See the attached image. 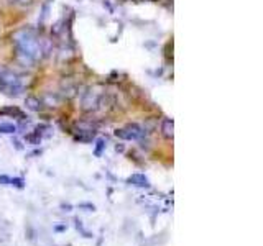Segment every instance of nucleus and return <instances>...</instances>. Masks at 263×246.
Here are the masks:
<instances>
[{
    "mask_svg": "<svg viewBox=\"0 0 263 246\" xmlns=\"http://www.w3.org/2000/svg\"><path fill=\"white\" fill-rule=\"evenodd\" d=\"M27 105H28V108H32V110H35V112L41 108L40 100H38V98H35V97H28L27 98Z\"/></svg>",
    "mask_w": 263,
    "mask_h": 246,
    "instance_id": "obj_5",
    "label": "nucleus"
},
{
    "mask_svg": "<svg viewBox=\"0 0 263 246\" xmlns=\"http://www.w3.org/2000/svg\"><path fill=\"white\" fill-rule=\"evenodd\" d=\"M23 179L22 177H15V179H10V185H15V187H18V189H23Z\"/></svg>",
    "mask_w": 263,
    "mask_h": 246,
    "instance_id": "obj_8",
    "label": "nucleus"
},
{
    "mask_svg": "<svg viewBox=\"0 0 263 246\" xmlns=\"http://www.w3.org/2000/svg\"><path fill=\"white\" fill-rule=\"evenodd\" d=\"M129 184L135 185V187H142V189H148L150 181L145 174H132L129 177Z\"/></svg>",
    "mask_w": 263,
    "mask_h": 246,
    "instance_id": "obj_3",
    "label": "nucleus"
},
{
    "mask_svg": "<svg viewBox=\"0 0 263 246\" xmlns=\"http://www.w3.org/2000/svg\"><path fill=\"white\" fill-rule=\"evenodd\" d=\"M162 135L166 138V140H173L174 136V122L171 118H164L162 123Z\"/></svg>",
    "mask_w": 263,
    "mask_h": 246,
    "instance_id": "obj_4",
    "label": "nucleus"
},
{
    "mask_svg": "<svg viewBox=\"0 0 263 246\" xmlns=\"http://www.w3.org/2000/svg\"><path fill=\"white\" fill-rule=\"evenodd\" d=\"M105 148V141L104 140H97V146H96V151H94V154L96 156H100L102 154V150Z\"/></svg>",
    "mask_w": 263,
    "mask_h": 246,
    "instance_id": "obj_7",
    "label": "nucleus"
},
{
    "mask_svg": "<svg viewBox=\"0 0 263 246\" xmlns=\"http://www.w3.org/2000/svg\"><path fill=\"white\" fill-rule=\"evenodd\" d=\"M115 135L119 138H122V140L137 141V140H140V138L145 136V131H143L142 126L137 125V123H130V125L120 128V130H117Z\"/></svg>",
    "mask_w": 263,
    "mask_h": 246,
    "instance_id": "obj_2",
    "label": "nucleus"
},
{
    "mask_svg": "<svg viewBox=\"0 0 263 246\" xmlns=\"http://www.w3.org/2000/svg\"><path fill=\"white\" fill-rule=\"evenodd\" d=\"M0 131L2 133H15L17 126L12 125V123H2V125H0Z\"/></svg>",
    "mask_w": 263,
    "mask_h": 246,
    "instance_id": "obj_6",
    "label": "nucleus"
},
{
    "mask_svg": "<svg viewBox=\"0 0 263 246\" xmlns=\"http://www.w3.org/2000/svg\"><path fill=\"white\" fill-rule=\"evenodd\" d=\"M0 184H3V185H10V177H7V176H0Z\"/></svg>",
    "mask_w": 263,
    "mask_h": 246,
    "instance_id": "obj_9",
    "label": "nucleus"
},
{
    "mask_svg": "<svg viewBox=\"0 0 263 246\" xmlns=\"http://www.w3.org/2000/svg\"><path fill=\"white\" fill-rule=\"evenodd\" d=\"M13 43L17 48V58L25 64V66H32L38 58L41 56V44L38 39L36 33L33 30H18L13 34Z\"/></svg>",
    "mask_w": 263,
    "mask_h": 246,
    "instance_id": "obj_1",
    "label": "nucleus"
}]
</instances>
